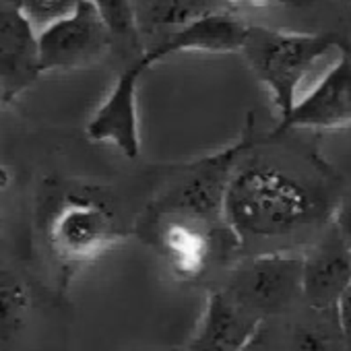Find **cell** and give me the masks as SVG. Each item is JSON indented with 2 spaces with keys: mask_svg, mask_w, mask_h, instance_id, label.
<instances>
[{
  "mask_svg": "<svg viewBox=\"0 0 351 351\" xmlns=\"http://www.w3.org/2000/svg\"><path fill=\"white\" fill-rule=\"evenodd\" d=\"M29 298L23 283L0 263V349H7L23 326Z\"/></svg>",
  "mask_w": 351,
  "mask_h": 351,
  "instance_id": "9a60e30c",
  "label": "cell"
},
{
  "mask_svg": "<svg viewBox=\"0 0 351 351\" xmlns=\"http://www.w3.org/2000/svg\"><path fill=\"white\" fill-rule=\"evenodd\" d=\"M252 136L254 122L250 118L238 141L189 163L182 178L157 201L155 215H182L207 223H223L228 184Z\"/></svg>",
  "mask_w": 351,
  "mask_h": 351,
  "instance_id": "3957f363",
  "label": "cell"
},
{
  "mask_svg": "<svg viewBox=\"0 0 351 351\" xmlns=\"http://www.w3.org/2000/svg\"><path fill=\"white\" fill-rule=\"evenodd\" d=\"M106 23L112 40L138 48V25L132 0H89Z\"/></svg>",
  "mask_w": 351,
  "mask_h": 351,
  "instance_id": "2e32d148",
  "label": "cell"
},
{
  "mask_svg": "<svg viewBox=\"0 0 351 351\" xmlns=\"http://www.w3.org/2000/svg\"><path fill=\"white\" fill-rule=\"evenodd\" d=\"M345 46L332 34H302L250 25L242 56L269 91L281 122L341 58Z\"/></svg>",
  "mask_w": 351,
  "mask_h": 351,
  "instance_id": "7a4b0ae2",
  "label": "cell"
},
{
  "mask_svg": "<svg viewBox=\"0 0 351 351\" xmlns=\"http://www.w3.org/2000/svg\"><path fill=\"white\" fill-rule=\"evenodd\" d=\"M248 29L250 25L240 15H234L230 11H209L182 23L178 29L155 44V48L143 52L141 60L149 69L167 56L182 52L242 54Z\"/></svg>",
  "mask_w": 351,
  "mask_h": 351,
  "instance_id": "8fae6325",
  "label": "cell"
},
{
  "mask_svg": "<svg viewBox=\"0 0 351 351\" xmlns=\"http://www.w3.org/2000/svg\"><path fill=\"white\" fill-rule=\"evenodd\" d=\"M112 42L99 13L85 0L73 15L38 36L40 75L87 69L104 58Z\"/></svg>",
  "mask_w": 351,
  "mask_h": 351,
  "instance_id": "52a82bcc",
  "label": "cell"
},
{
  "mask_svg": "<svg viewBox=\"0 0 351 351\" xmlns=\"http://www.w3.org/2000/svg\"><path fill=\"white\" fill-rule=\"evenodd\" d=\"M149 351H184V349H149Z\"/></svg>",
  "mask_w": 351,
  "mask_h": 351,
  "instance_id": "cb8c5ba5",
  "label": "cell"
},
{
  "mask_svg": "<svg viewBox=\"0 0 351 351\" xmlns=\"http://www.w3.org/2000/svg\"><path fill=\"white\" fill-rule=\"evenodd\" d=\"M351 126V52L341 58L300 99L293 112L279 122L275 132L332 130Z\"/></svg>",
  "mask_w": 351,
  "mask_h": 351,
  "instance_id": "30bf717a",
  "label": "cell"
},
{
  "mask_svg": "<svg viewBox=\"0 0 351 351\" xmlns=\"http://www.w3.org/2000/svg\"><path fill=\"white\" fill-rule=\"evenodd\" d=\"M324 3V0H223L226 11L240 15V13H254V11H269V9H302Z\"/></svg>",
  "mask_w": 351,
  "mask_h": 351,
  "instance_id": "ac0fdd59",
  "label": "cell"
},
{
  "mask_svg": "<svg viewBox=\"0 0 351 351\" xmlns=\"http://www.w3.org/2000/svg\"><path fill=\"white\" fill-rule=\"evenodd\" d=\"M5 104H9V99H7V93L3 91V87H0V108H3Z\"/></svg>",
  "mask_w": 351,
  "mask_h": 351,
  "instance_id": "603a6c76",
  "label": "cell"
},
{
  "mask_svg": "<svg viewBox=\"0 0 351 351\" xmlns=\"http://www.w3.org/2000/svg\"><path fill=\"white\" fill-rule=\"evenodd\" d=\"M85 0H17L25 19L40 36L44 29L73 15Z\"/></svg>",
  "mask_w": 351,
  "mask_h": 351,
  "instance_id": "e0dca14e",
  "label": "cell"
},
{
  "mask_svg": "<svg viewBox=\"0 0 351 351\" xmlns=\"http://www.w3.org/2000/svg\"><path fill=\"white\" fill-rule=\"evenodd\" d=\"M314 316L298 322L291 335V351H345L335 310H310Z\"/></svg>",
  "mask_w": 351,
  "mask_h": 351,
  "instance_id": "5bb4252c",
  "label": "cell"
},
{
  "mask_svg": "<svg viewBox=\"0 0 351 351\" xmlns=\"http://www.w3.org/2000/svg\"><path fill=\"white\" fill-rule=\"evenodd\" d=\"M155 246L173 277L195 281L217 261L226 240H234L226 223H207L182 215L153 217Z\"/></svg>",
  "mask_w": 351,
  "mask_h": 351,
  "instance_id": "5b68a950",
  "label": "cell"
},
{
  "mask_svg": "<svg viewBox=\"0 0 351 351\" xmlns=\"http://www.w3.org/2000/svg\"><path fill=\"white\" fill-rule=\"evenodd\" d=\"M304 256L295 250L258 252L240 263L223 287L238 304L267 322L302 300Z\"/></svg>",
  "mask_w": 351,
  "mask_h": 351,
  "instance_id": "277c9868",
  "label": "cell"
},
{
  "mask_svg": "<svg viewBox=\"0 0 351 351\" xmlns=\"http://www.w3.org/2000/svg\"><path fill=\"white\" fill-rule=\"evenodd\" d=\"M339 201L335 173L316 153L267 149L252 136L228 184L223 223L254 254L291 250L332 223Z\"/></svg>",
  "mask_w": 351,
  "mask_h": 351,
  "instance_id": "6da1fadb",
  "label": "cell"
},
{
  "mask_svg": "<svg viewBox=\"0 0 351 351\" xmlns=\"http://www.w3.org/2000/svg\"><path fill=\"white\" fill-rule=\"evenodd\" d=\"M38 77V34L17 0H0V87L11 101Z\"/></svg>",
  "mask_w": 351,
  "mask_h": 351,
  "instance_id": "4fadbf2b",
  "label": "cell"
},
{
  "mask_svg": "<svg viewBox=\"0 0 351 351\" xmlns=\"http://www.w3.org/2000/svg\"><path fill=\"white\" fill-rule=\"evenodd\" d=\"M335 314H337L341 332L345 337V343H347V347H351V285L341 295V300H339V304L335 308Z\"/></svg>",
  "mask_w": 351,
  "mask_h": 351,
  "instance_id": "ffe728a7",
  "label": "cell"
},
{
  "mask_svg": "<svg viewBox=\"0 0 351 351\" xmlns=\"http://www.w3.org/2000/svg\"><path fill=\"white\" fill-rule=\"evenodd\" d=\"M332 226L351 248V191L347 195H341V201L332 217Z\"/></svg>",
  "mask_w": 351,
  "mask_h": 351,
  "instance_id": "d6986e66",
  "label": "cell"
},
{
  "mask_svg": "<svg viewBox=\"0 0 351 351\" xmlns=\"http://www.w3.org/2000/svg\"><path fill=\"white\" fill-rule=\"evenodd\" d=\"M304 256L302 300L310 310H335L351 285V248L330 223Z\"/></svg>",
  "mask_w": 351,
  "mask_h": 351,
  "instance_id": "9c48e42d",
  "label": "cell"
},
{
  "mask_svg": "<svg viewBox=\"0 0 351 351\" xmlns=\"http://www.w3.org/2000/svg\"><path fill=\"white\" fill-rule=\"evenodd\" d=\"M242 351H277V347H275V341L269 337V332H267V328L263 324L258 328V332L252 337V341Z\"/></svg>",
  "mask_w": 351,
  "mask_h": 351,
  "instance_id": "44dd1931",
  "label": "cell"
},
{
  "mask_svg": "<svg viewBox=\"0 0 351 351\" xmlns=\"http://www.w3.org/2000/svg\"><path fill=\"white\" fill-rule=\"evenodd\" d=\"M116 242L114 217L91 199H66L50 223V248L64 267H87Z\"/></svg>",
  "mask_w": 351,
  "mask_h": 351,
  "instance_id": "8992f818",
  "label": "cell"
},
{
  "mask_svg": "<svg viewBox=\"0 0 351 351\" xmlns=\"http://www.w3.org/2000/svg\"><path fill=\"white\" fill-rule=\"evenodd\" d=\"M265 324L223 287L209 291L199 324L184 351H242Z\"/></svg>",
  "mask_w": 351,
  "mask_h": 351,
  "instance_id": "7c38bea8",
  "label": "cell"
},
{
  "mask_svg": "<svg viewBox=\"0 0 351 351\" xmlns=\"http://www.w3.org/2000/svg\"><path fill=\"white\" fill-rule=\"evenodd\" d=\"M147 71L138 58L120 73L106 99L97 106L87 122V136L97 143L114 145L124 157L141 155V128H138V81Z\"/></svg>",
  "mask_w": 351,
  "mask_h": 351,
  "instance_id": "ba28073f",
  "label": "cell"
},
{
  "mask_svg": "<svg viewBox=\"0 0 351 351\" xmlns=\"http://www.w3.org/2000/svg\"><path fill=\"white\" fill-rule=\"evenodd\" d=\"M7 186H9V173L3 165H0V193H3Z\"/></svg>",
  "mask_w": 351,
  "mask_h": 351,
  "instance_id": "7402d4cb",
  "label": "cell"
}]
</instances>
